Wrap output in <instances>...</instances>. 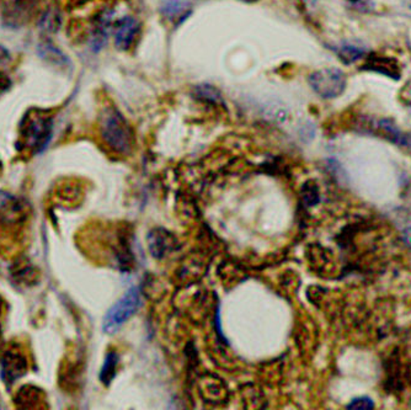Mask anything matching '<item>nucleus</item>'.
I'll return each mask as SVG.
<instances>
[{"instance_id":"1","label":"nucleus","mask_w":411,"mask_h":410,"mask_svg":"<svg viewBox=\"0 0 411 410\" xmlns=\"http://www.w3.org/2000/svg\"><path fill=\"white\" fill-rule=\"evenodd\" d=\"M100 134L108 148L119 154H129L134 144V131L117 108H108L100 120Z\"/></svg>"},{"instance_id":"2","label":"nucleus","mask_w":411,"mask_h":410,"mask_svg":"<svg viewBox=\"0 0 411 410\" xmlns=\"http://www.w3.org/2000/svg\"><path fill=\"white\" fill-rule=\"evenodd\" d=\"M142 293L138 286H132L108 309L103 319V332L108 335L117 333L129 319L138 312Z\"/></svg>"},{"instance_id":"3","label":"nucleus","mask_w":411,"mask_h":410,"mask_svg":"<svg viewBox=\"0 0 411 410\" xmlns=\"http://www.w3.org/2000/svg\"><path fill=\"white\" fill-rule=\"evenodd\" d=\"M53 134V121L46 116H30L21 125V144L31 154L46 150Z\"/></svg>"},{"instance_id":"4","label":"nucleus","mask_w":411,"mask_h":410,"mask_svg":"<svg viewBox=\"0 0 411 410\" xmlns=\"http://www.w3.org/2000/svg\"><path fill=\"white\" fill-rule=\"evenodd\" d=\"M308 83L315 94L325 100L339 98L345 92L347 78L339 68H324L310 73Z\"/></svg>"},{"instance_id":"5","label":"nucleus","mask_w":411,"mask_h":410,"mask_svg":"<svg viewBox=\"0 0 411 410\" xmlns=\"http://www.w3.org/2000/svg\"><path fill=\"white\" fill-rule=\"evenodd\" d=\"M356 126L357 129L389 141L391 143L401 146L404 148H411V134L403 131L391 118L375 120V118H359Z\"/></svg>"},{"instance_id":"6","label":"nucleus","mask_w":411,"mask_h":410,"mask_svg":"<svg viewBox=\"0 0 411 410\" xmlns=\"http://www.w3.org/2000/svg\"><path fill=\"white\" fill-rule=\"evenodd\" d=\"M29 372V360L17 346H11L0 356V379L6 387H13Z\"/></svg>"},{"instance_id":"7","label":"nucleus","mask_w":411,"mask_h":410,"mask_svg":"<svg viewBox=\"0 0 411 410\" xmlns=\"http://www.w3.org/2000/svg\"><path fill=\"white\" fill-rule=\"evenodd\" d=\"M26 217L27 206L24 201L10 192L0 191V226H19Z\"/></svg>"},{"instance_id":"8","label":"nucleus","mask_w":411,"mask_h":410,"mask_svg":"<svg viewBox=\"0 0 411 410\" xmlns=\"http://www.w3.org/2000/svg\"><path fill=\"white\" fill-rule=\"evenodd\" d=\"M365 62L361 69L366 72H375L382 76L399 80L401 78V67L399 61L394 57L382 55L378 52H373L370 55H366Z\"/></svg>"},{"instance_id":"9","label":"nucleus","mask_w":411,"mask_h":410,"mask_svg":"<svg viewBox=\"0 0 411 410\" xmlns=\"http://www.w3.org/2000/svg\"><path fill=\"white\" fill-rule=\"evenodd\" d=\"M138 20L134 16H124L115 24V45L121 51H129L138 35Z\"/></svg>"},{"instance_id":"10","label":"nucleus","mask_w":411,"mask_h":410,"mask_svg":"<svg viewBox=\"0 0 411 410\" xmlns=\"http://www.w3.org/2000/svg\"><path fill=\"white\" fill-rule=\"evenodd\" d=\"M46 395L40 387L25 385L20 387L14 395V404L17 409H40L45 404Z\"/></svg>"},{"instance_id":"11","label":"nucleus","mask_w":411,"mask_h":410,"mask_svg":"<svg viewBox=\"0 0 411 410\" xmlns=\"http://www.w3.org/2000/svg\"><path fill=\"white\" fill-rule=\"evenodd\" d=\"M190 3L187 0H161L160 13L166 20L180 24L190 14Z\"/></svg>"},{"instance_id":"12","label":"nucleus","mask_w":411,"mask_h":410,"mask_svg":"<svg viewBox=\"0 0 411 410\" xmlns=\"http://www.w3.org/2000/svg\"><path fill=\"white\" fill-rule=\"evenodd\" d=\"M11 278L20 286H34L38 280V271L29 260H20L10 269Z\"/></svg>"},{"instance_id":"13","label":"nucleus","mask_w":411,"mask_h":410,"mask_svg":"<svg viewBox=\"0 0 411 410\" xmlns=\"http://www.w3.org/2000/svg\"><path fill=\"white\" fill-rule=\"evenodd\" d=\"M119 364L120 355L113 350L108 351L106 356H105V359H103V366H101L100 374H99V380L105 387H108L113 383V381L116 377Z\"/></svg>"},{"instance_id":"14","label":"nucleus","mask_w":411,"mask_h":410,"mask_svg":"<svg viewBox=\"0 0 411 410\" xmlns=\"http://www.w3.org/2000/svg\"><path fill=\"white\" fill-rule=\"evenodd\" d=\"M38 56L57 67L62 68L69 66V58L59 48H57L55 45L48 42H43L38 46Z\"/></svg>"},{"instance_id":"15","label":"nucleus","mask_w":411,"mask_h":410,"mask_svg":"<svg viewBox=\"0 0 411 410\" xmlns=\"http://www.w3.org/2000/svg\"><path fill=\"white\" fill-rule=\"evenodd\" d=\"M194 92H195L196 99H199L200 101H203V103L210 104L212 106L218 108V106L224 105V100H223L221 92L210 84L197 85Z\"/></svg>"},{"instance_id":"16","label":"nucleus","mask_w":411,"mask_h":410,"mask_svg":"<svg viewBox=\"0 0 411 410\" xmlns=\"http://www.w3.org/2000/svg\"><path fill=\"white\" fill-rule=\"evenodd\" d=\"M336 55L345 64H351L356 61L363 59L366 57V51L362 47L356 45H341L336 48Z\"/></svg>"},{"instance_id":"17","label":"nucleus","mask_w":411,"mask_h":410,"mask_svg":"<svg viewBox=\"0 0 411 410\" xmlns=\"http://www.w3.org/2000/svg\"><path fill=\"white\" fill-rule=\"evenodd\" d=\"M375 402L368 397H360L351 400V403L346 405V409H373Z\"/></svg>"},{"instance_id":"18","label":"nucleus","mask_w":411,"mask_h":410,"mask_svg":"<svg viewBox=\"0 0 411 410\" xmlns=\"http://www.w3.org/2000/svg\"><path fill=\"white\" fill-rule=\"evenodd\" d=\"M399 99H401V104H404L405 106L411 108V79H409L401 87Z\"/></svg>"},{"instance_id":"19","label":"nucleus","mask_w":411,"mask_h":410,"mask_svg":"<svg viewBox=\"0 0 411 410\" xmlns=\"http://www.w3.org/2000/svg\"><path fill=\"white\" fill-rule=\"evenodd\" d=\"M41 25L45 26V29L48 30H55L58 26V21H57V16L52 15V14H46L42 17Z\"/></svg>"},{"instance_id":"20","label":"nucleus","mask_w":411,"mask_h":410,"mask_svg":"<svg viewBox=\"0 0 411 410\" xmlns=\"http://www.w3.org/2000/svg\"><path fill=\"white\" fill-rule=\"evenodd\" d=\"M10 87V78L6 76L4 73H0V95L3 92H8Z\"/></svg>"},{"instance_id":"21","label":"nucleus","mask_w":411,"mask_h":410,"mask_svg":"<svg viewBox=\"0 0 411 410\" xmlns=\"http://www.w3.org/2000/svg\"><path fill=\"white\" fill-rule=\"evenodd\" d=\"M9 59H10V53H9V50L0 43V66H1V64H6V63H8Z\"/></svg>"},{"instance_id":"22","label":"nucleus","mask_w":411,"mask_h":410,"mask_svg":"<svg viewBox=\"0 0 411 410\" xmlns=\"http://www.w3.org/2000/svg\"><path fill=\"white\" fill-rule=\"evenodd\" d=\"M1 318H3V301L0 298V341L3 338V324H1Z\"/></svg>"},{"instance_id":"23","label":"nucleus","mask_w":411,"mask_h":410,"mask_svg":"<svg viewBox=\"0 0 411 410\" xmlns=\"http://www.w3.org/2000/svg\"><path fill=\"white\" fill-rule=\"evenodd\" d=\"M404 241H406V244L411 246V228H408L404 231Z\"/></svg>"},{"instance_id":"24","label":"nucleus","mask_w":411,"mask_h":410,"mask_svg":"<svg viewBox=\"0 0 411 410\" xmlns=\"http://www.w3.org/2000/svg\"><path fill=\"white\" fill-rule=\"evenodd\" d=\"M349 1H352V3H357V1H360V0H349Z\"/></svg>"},{"instance_id":"25","label":"nucleus","mask_w":411,"mask_h":410,"mask_svg":"<svg viewBox=\"0 0 411 410\" xmlns=\"http://www.w3.org/2000/svg\"><path fill=\"white\" fill-rule=\"evenodd\" d=\"M0 169H1V162H0Z\"/></svg>"}]
</instances>
